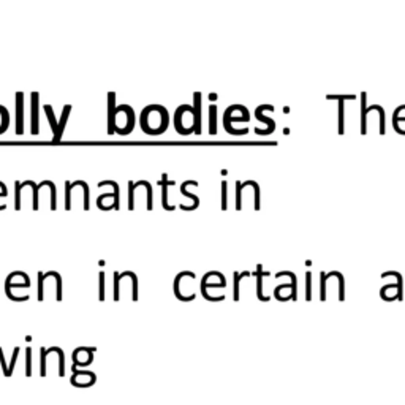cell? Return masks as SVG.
<instances>
[{
	"label": "cell",
	"mask_w": 405,
	"mask_h": 405,
	"mask_svg": "<svg viewBox=\"0 0 405 405\" xmlns=\"http://www.w3.org/2000/svg\"><path fill=\"white\" fill-rule=\"evenodd\" d=\"M98 298L100 301H105V272L101 271L98 274Z\"/></svg>",
	"instance_id": "4316f807"
},
{
	"label": "cell",
	"mask_w": 405,
	"mask_h": 405,
	"mask_svg": "<svg viewBox=\"0 0 405 405\" xmlns=\"http://www.w3.org/2000/svg\"><path fill=\"white\" fill-rule=\"evenodd\" d=\"M283 276H286V277H290L292 279V299L295 301L296 298H298V286H296V276L293 272H288V271H283V272H277V279L279 277H283Z\"/></svg>",
	"instance_id": "d6986e66"
},
{
	"label": "cell",
	"mask_w": 405,
	"mask_h": 405,
	"mask_svg": "<svg viewBox=\"0 0 405 405\" xmlns=\"http://www.w3.org/2000/svg\"><path fill=\"white\" fill-rule=\"evenodd\" d=\"M366 98H367L366 92L361 94V133L366 135V115L367 112L375 109L380 114V133L383 135L385 133V109L380 105H372L370 108H366Z\"/></svg>",
	"instance_id": "6da1fadb"
},
{
	"label": "cell",
	"mask_w": 405,
	"mask_h": 405,
	"mask_svg": "<svg viewBox=\"0 0 405 405\" xmlns=\"http://www.w3.org/2000/svg\"><path fill=\"white\" fill-rule=\"evenodd\" d=\"M255 276L258 277V280H256V296H258L259 299H262V301H268L269 298L263 295V277H265V276H268V272H263V268H262V265H258V268H256V272H255Z\"/></svg>",
	"instance_id": "30bf717a"
},
{
	"label": "cell",
	"mask_w": 405,
	"mask_h": 405,
	"mask_svg": "<svg viewBox=\"0 0 405 405\" xmlns=\"http://www.w3.org/2000/svg\"><path fill=\"white\" fill-rule=\"evenodd\" d=\"M105 185H111L112 189H114V202H112V209L115 211H119L121 209V198H119V184L118 182H114V181H101L98 184V187H105Z\"/></svg>",
	"instance_id": "7c38bea8"
},
{
	"label": "cell",
	"mask_w": 405,
	"mask_h": 405,
	"mask_svg": "<svg viewBox=\"0 0 405 405\" xmlns=\"http://www.w3.org/2000/svg\"><path fill=\"white\" fill-rule=\"evenodd\" d=\"M119 282H121V274L114 272V301H119Z\"/></svg>",
	"instance_id": "4dcf8cb0"
},
{
	"label": "cell",
	"mask_w": 405,
	"mask_h": 405,
	"mask_svg": "<svg viewBox=\"0 0 405 405\" xmlns=\"http://www.w3.org/2000/svg\"><path fill=\"white\" fill-rule=\"evenodd\" d=\"M326 98H328V100H339V101H343V100H355L356 97H355V95H328Z\"/></svg>",
	"instance_id": "d590c367"
},
{
	"label": "cell",
	"mask_w": 405,
	"mask_h": 405,
	"mask_svg": "<svg viewBox=\"0 0 405 405\" xmlns=\"http://www.w3.org/2000/svg\"><path fill=\"white\" fill-rule=\"evenodd\" d=\"M28 185H32V189H34V211H38V190L41 189V187H45V185H49V181H43L41 184L35 185L34 181H27Z\"/></svg>",
	"instance_id": "ffe728a7"
},
{
	"label": "cell",
	"mask_w": 405,
	"mask_h": 405,
	"mask_svg": "<svg viewBox=\"0 0 405 405\" xmlns=\"http://www.w3.org/2000/svg\"><path fill=\"white\" fill-rule=\"evenodd\" d=\"M115 94L109 92L108 94V133L112 135L115 132V124H114V118H115Z\"/></svg>",
	"instance_id": "52a82bcc"
},
{
	"label": "cell",
	"mask_w": 405,
	"mask_h": 405,
	"mask_svg": "<svg viewBox=\"0 0 405 405\" xmlns=\"http://www.w3.org/2000/svg\"><path fill=\"white\" fill-rule=\"evenodd\" d=\"M242 189H244V184L236 181V209L241 211L242 208V202H241V193H242Z\"/></svg>",
	"instance_id": "f1b7e54d"
},
{
	"label": "cell",
	"mask_w": 405,
	"mask_h": 405,
	"mask_svg": "<svg viewBox=\"0 0 405 405\" xmlns=\"http://www.w3.org/2000/svg\"><path fill=\"white\" fill-rule=\"evenodd\" d=\"M192 130L199 135L201 133V92L193 94V124Z\"/></svg>",
	"instance_id": "5b68a950"
},
{
	"label": "cell",
	"mask_w": 405,
	"mask_h": 405,
	"mask_svg": "<svg viewBox=\"0 0 405 405\" xmlns=\"http://www.w3.org/2000/svg\"><path fill=\"white\" fill-rule=\"evenodd\" d=\"M175 182L172 181H168L166 179V176H163V179L158 182V185H162L163 187V190H162V202H163V208L166 209V211H175V206H169L168 205V187L169 185H172Z\"/></svg>",
	"instance_id": "8fae6325"
},
{
	"label": "cell",
	"mask_w": 405,
	"mask_h": 405,
	"mask_svg": "<svg viewBox=\"0 0 405 405\" xmlns=\"http://www.w3.org/2000/svg\"><path fill=\"white\" fill-rule=\"evenodd\" d=\"M25 375L27 377L32 375V346H27L25 350Z\"/></svg>",
	"instance_id": "d4e9b609"
},
{
	"label": "cell",
	"mask_w": 405,
	"mask_h": 405,
	"mask_svg": "<svg viewBox=\"0 0 405 405\" xmlns=\"http://www.w3.org/2000/svg\"><path fill=\"white\" fill-rule=\"evenodd\" d=\"M329 277H337L339 279V299H343L345 298V279H343V276L340 272H337V271H332V272H329V274H326V279H329Z\"/></svg>",
	"instance_id": "ac0fdd59"
},
{
	"label": "cell",
	"mask_w": 405,
	"mask_h": 405,
	"mask_svg": "<svg viewBox=\"0 0 405 405\" xmlns=\"http://www.w3.org/2000/svg\"><path fill=\"white\" fill-rule=\"evenodd\" d=\"M48 277H54L55 279V285H57L55 299L57 301H62V277H61V274L55 272V271H49V272L45 274V279H48Z\"/></svg>",
	"instance_id": "4fadbf2b"
},
{
	"label": "cell",
	"mask_w": 405,
	"mask_h": 405,
	"mask_svg": "<svg viewBox=\"0 0 405 405\" xmlns=\"http://www.w3.org/2000/svg\"><path fill=\"white\" fill-rule=\"evenodd\" d=\"M57 356H59V375L61 377H64L65 375V358H64V352H62V349H59V346H57Z\"/></svg>",
	"instance_id": "83f0119b"
},
{
	"label": "cell",
	"mask_w": 405,
	"mask_h": 405,
	"mask_svg": "<svg viewBox=\"0 0 405 405\" xmlns=\"http://www.w3.org/2000/svg\"><path fill=\"white\" fill-rule=\"evenodd\" d=\"M45 111H46V115H48V119H49V124H51V128H52V133L55 135V133H57V127H59V124L55 122L54 112H52V106H51V105H45Z\"/></svg>",
	"instance_id": "cb8c5ba5"
},
{
	"label": "cell",
	"mask_w": 405,
	"mask_h": 405,
	"mask_svg": "<svg viewBox=\"0 0 405 405\" xmlns=\"http://www.w3.org/2000/svg\"><path fill=\"white\" fill-rule=\"evenodd\" d=\"M226 193H228V184H226V181H222V209H223V211L228 208Z\"/></svg>",
	"instance_id": "f546056e"
},
{
	"label": "cell",
	"mask_w": 405,
	"mask_h": 405,
	"mask_svg": "<svg viewBox=\"0 0 405 405\" xmlns=\"http://www.w3.org/2000/svg\"><path fill=\"white\" fill-rule=\"evenodd\" d=\"M343 132V101H339V133L342 135Z\"/></svg>",
	"instance_id": "1f68e13d"
},
{
	"label": "cell",
	"mask_w": 405,
	"mask_h": 405,
	"mask_svg": "<svg viewBox=\"0 0 405 405\" xmlns=\"http://www.w3.org/2000/svg\"><path fill=\"white\" fill-rule=\"evenodd\" d=\"M189 185H198V182H196V181H185V182L182 184V187H181V193L193 199V206H192V208H190V206H184V205H181V208H182L184 211H193V209H196V208L199 206V198H198L196 195H193V193H190L189 190H187V187H189Z\"/></svg>",
	"instance_id": "ba28073f"
},
{
	"label": "cell",
	"mask_w": 405,
	"mask_h": 405,
	"mask_svg": "<svg viewBox=\"0 0 405 405\" xmlns=\"http://www.w3.org/2000/svg\"><path fill=\"white\" fill-rule=\"evenodd\" d=\"M76 185H81V181H75V182H65V211L71 209V190L75 189Z\"/></svg>",
	"instance_id": "2e32d148"
},
{
	"label": "cell",
	"mask_w": 405,
	"mask_h": 405,
	"mask_svg": "<svg viewBox=\"0 0 405 405\" xmlns=\"http://www.w3.org/2000/svg\"><path fill=\"white\" fill-rule=\"evenodd\" d=\"M127 272V277L132 279V299L133 301H138V277H136V274L132 272V271H125Z\"/></svg>",
	"instance_id": "7402d4cb"
},
{
	"label": "cell",
	"mask_w": 405,
	"mask_h": 405,
	"mask_svg": "<svg viewBox=\"0 0 405 405\" xmlns=\"http://www.w3.org/2000/svg\"><path fill=\"white\" fill-rule=\"evenodd\" d=\"M326 274L322 272V299H326Z\"/></svg>",
	"instance_id": "8d00e7d4"
},
{
	"label": "cell",
	"mask_w": 405,
	"mask_h": 405,
	"mask_svg": "<svg viewBox=\"0 0 405 405\" xmlns=\"http://www.w3.org/2000/svg\"><path fill=\"white\" fill-rule=\"evenodd\" d=\"M265 109H268V111H274V106H271V105H262V106H258V108H256V111H255L256 119L269 125V128H268V130H259V128H256L255 132H256L258 135H269V133H272V132H274V128H276V122H274L272 119H269V118H266V115H263V114H262Z\"/></svg>",
	"instance_id": "3957f363"
},
{
	"label": "cell",
	"mask_w": 405,
	"mask_h": 405,
	"mask_svg": "<svg viewBox=\"0 0 405 405\" xmlns=\"http://www.w3.org/2000/svg\"><path fill=\"white\" fill-rule=\"evenodd\" d=\"M25 185H28L27 181H24V182L16 181V182H14V209H16V211L21 209V190L24 189Z\"/></svg>",
	"instance_id": "9a60e30c"
},
{
	"label": "cell",
	"mask_w": 405,
	"mask_h": 405,
	"mask_svg": "<svg viewBox=\"0 0 405 405\" xmlns=\"http://www.w3.org/2000/svg\"><path fill=\"white\" fill-rule=\"evenodd\" d=\"M70 112H71V105H65L64 106V111H62V115H61V121H59V127H57V133L52 136V141L54 142H59L62 139V133H64V128L67 125Z\"/></svg>",
	"instance_id": "9c48e42d"
},
{
	"label": "cell",
	"mask_w": 405,
	"mask_h": 405,
	"mask_svg": "<svg viewBox=\"0 0 405 405\" xmlns=\"http://www.w3.org/2000/svg\"><path fill=\"white\" fill-rule=\"evenodd\" d=\"M209 133L211 135L217 133V106L215 105L209 106Z\"/></svg>",
	"instance_id": "e0dca14e"
},
{
	"label": "cell",
	"mask_w": 405,
	"mask_h": 405,
	"mask_svg": "<svg viewBox=\"0 0 405 405\" xmlns=\"http://www.w3.org/2000/svg\"><path fill=\"white\" fill-rule=\"evenodd\" d=\"M233 276H235V292H233V298H235V301H238L239 299V282H241L242 277L250 276V272H242V274L235 272Z\"/></svg>",
	"instance_id": "603a6c76"
},
{
	"label": "cell",
	"mask_w": 405,
	"mask_h": 405,
	"mask_svg": "<svg viewBox=\"0 0 405 405\" xmlns=\"http://www.w3.org/2000/svg\"><path fill=\"white\" fill-rule=\"evenodd\" d=\"M0 363H2V367H4V373L7 377H11V372H10V367L7 366V361H5V356H4V352H2V346H0Z\"/></svg>",
	"instance_id": "e575fe53"
},
{
	"label": "cell",
	"mask_w": 405,
	"mask_h": 405,
	"mask_svg": "<svg viewBox=\"0 0 405 405\" xmlns=\"http://www.w3.org/2000/svg\"><path fill=\"white\" fill-rule=\"evenodd\" d=\"M71 385H75V386H92L95 382H97V375L91 370H75L73 375H71V379H70Z\"/></svg>",
	"instance_id": "7a4b0ae2"
},
{
	"label": "cell",
	"mask_w": 405,
	"mask_h": 405,
	"mask_svg": "<svg viewBox=\"0 0 405 405\" xmlns=\"http://www.w3.org/2000/svg\"><path fill=\"white\" fill-rule=\"evenodd\" d=\"M250 185L255 189V209H259V187L255 181H250Z\"/></svg>",
	"instance_id": "836d02e7"
},
{
	"label": "cell",
	"mask_w": 405,
	"mask_h": 405,
	"mask_svg": "<svg viewBox=\"0 0 405 405\" xmlns=\"http://www.w3.org/2000/svg\"><path fill=\"white\" fill-rule=\"evenodd\" d=\"M312 274L310 272H307L306 274V285H307V292H306V298L307 299H310V285H312Z\"/></svg>",
	"instance_id": "74e56055"
},
{
	"label": "cell",
	"mask_w": 405,
	"mask_h": 405,
	"mask_svg": "<svg viewBox=\"0 0 405 405\" xmlns=\"http://www.w3.org/2000/svg\"><path fill=\"white\" fill-rule=\"evenodd\" d=\"M40 95L34 92L31 97V132L32 135H38V106H40Z\"/></svg>",
	"instance_id": "277c9868"
},
{
	"label": "cell",
	"mask_w": 405,
	"mask_h": 405,
	"mask_svg": "<svg viewBox=\"0 0 405 405\" xmlns=\"http://www.w3.org/2000/svg\"><path fill=\"white\" fill-rule=\"evenodd\" d=\"M388 276H394L396 279H397V299H402L403 298V295H402V276L399 272H385L383 274V277H388Z\"/></svg>",
	"instance_id": "484cf974"
},
{
	"label": "cell",
	"mask_w": 405,
	"mask_h": 405,
	"mask_svg": "<svg viewBox=\"0 0 405 405\" xmlns=\"http://www.w3.org/2000/svg\"><path fill=\"white\" fill-rule=\"evenodd\" d=\"M16 133H24V94H16Z\"/></svg>",
	"instance_id": "8992f818"
},
{
	"label": "cell",
	"mask_w": 405,
	"mask_h": 405,
	"mask_svg": "<svg viewBox=\"0 0 405 405\" xmlns=\"http://www.w3.org/2000/svg\"><path fill=\"white\" fill-rule=\"evenodd\" d=\"M139 185H142V181H138V182H128V211H133L135 209V190L138 189Z\"/></svg>",
	"instance_id": "5bb4252c"
},
{
	"label": "cell",
	"mask_w": 405,
	"mask_h": 405,
	"mask_svg": "<svg viewBox=\"0 0 405 405\" xmlns=\"http://www.w3.org/2000/svg\"><path fill=\"white\" fill-rule=\"evenodd\" d=\"M43 282H45V274L38 272V301H43Z\"/></svg>",
	"instance_id": "d6a6232c"
},
{
	"label": "cell",
	"mask_w": 405,
	"mask_h": 405,
	"mask_svg": "<svg viewBox=\"0 0 405 405\" xmlns=\"http://www.w3.org/2000/svg\"><path fill=\"white\" fill-rule=\"evenodd\" d=\"M49 355V350L45 349V346H41L40 349V375L41 377H45L46 375V358Z\"/></svg>",
	"instance_id": "44dd1931"
}]
</instances>
